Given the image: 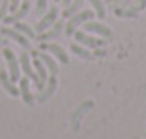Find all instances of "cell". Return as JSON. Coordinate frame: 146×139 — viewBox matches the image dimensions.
<instances>
[{
	"label": "cell",
	"mask_w": 146,
	"mask_h": 139,
	"mask_svg": "<svg viewBox=\"0 0 146 139\" xmlns=\"http://www.w3.org/2000/svg\"><path fill=\"white\" fill-rule=\"evenodd\" d=\"M30 6H32L30 0H22V4L17 7V11H13V15H7V17L4 19V22H6V24H13V22L24 19L26 15H28V11H30Z\"/></svg>",
	"instance_id": "15"
},
{
	"label": "cell",
	"mask_w": 146,
	"mask_h": 139,
	"mask_svg": "<svg viewBox=\"0 0 146 139\" xmlns=\"http://www.w3.org/2000/svg\"><path fill=\"white\" fill-rule=\"evenodd\" d=\"M56 87H57V76H48L46 80V86L39 91V95L35 96V102H46V100L52 98V95L56 93Z\"/></svg>",
	"instance_id": "10"
},
{
	"label": "cell",
	"mask_w": 146,
	"mask_h": 139,
	"mask_svg": "<svg viewBox=\"0 0 146 139\" xmlns=\"http://www.w3.org/2000/svg\"><path fill=\"white\" fill-rule=\"evenodd\" d=\"M70 2H72V0H61V6H63V9H65V7H67Z\"/></svg>",
	"instance_id": "26"
},
{
	"label": "cell",
	"mask_w": 146,
	"mask_h": 139,
	"mask_svg": "<svg viewBox=\"0 0 146 139\" xmlns=\"http://www.w3.org/2000/svg\"><path fill=\"white\" fill-rule=\"evenodd\" d=\"M19 65H21V71L24 72L26 78L32 80V82L35 84V87L39 86V76H37L35 71H33V63H32V57H30L28 50H24V52L19 54Z\"/></svg>",
	"instance_id": "3"
},
{
	"label": "cell",
	"mask_w": 146,
	"mask_h": 139,
	"mask_svg": "<svg viewBox=\"0 0 146 139\" xmlns=\"http://www.w3.org/2000/svg\"><path fill=\"white\" fill-rule=\"evenodd\" d=\"M39 50H44V52L52 54L57 61H61V65H68V56L59 45H54V43H41L39 45Z\"/></svg>",
	"instance_id": "8"
},
{
	"label": "cell",
	"mask_w": 146,
	"mask_h": 139,
	"mask_svg": "<svg viewBox=\"0 0 146 139\" xmlns=\"http://www.w3.org/2000/svg\"><path fill=\"white\" fill-rule=\"evenodd\" d=\"M46 7H48V0H37V7H35L37 15H44L48 11Z\"/></svg>",
	"instance_id": "22"
},
{
	"label": "cell",
	"mask_w": 146,
	"mask_h": 139,
	"mask_svg": "<svg viewBox=\"0 0 146 139\" xmlns=\"http://www.w3.org/2000/svg\"><path fill=\"white\" fill-rule=\"evenodd\" d=\"M19 91H21V96L26 106H33L35 104V96L32 95V89H30V78L24 76V78L19 80Z\"/></svg>",
	"instance_id": "13"
},
{
	"label": "cell",
	"mask_w": 146,
	"mask_h": 139,
	"mask_svg": "<svg viewBox=\"0 0 146 139\" xmlns=\"http://www.w3.org/2000/svg\"><path fill=\"white\" fill-rule=\"evenodd\" d=\"M56 21H57V7L52 6V7H48V11L43 15V19L35 24V32L41 33V32H44V30H48Z\"/></svg>",
	"instance_id": "9"
},
{
	"label": "cell",
	"mask_w": 146,
	"mask_h": 139,
	"mask_svg": "<svg viewBox=\"0 0 146 139\" xmlns=\"http://www.w3.org/2000/svg\"><path fill=\"white\" fill-rule=\"evenodd\" d=\"M83 30H85L87 33H96L100 37H111V30L107 28L106 24H102V22L87 21V22H83Z\"/></svg>",
	"instance_id": "12"
},
{
	"label": "cell",
	"mask_w": 146,
	"mask_h": 139,
	"mask_svg": "<svg viewBox=\"0 0 146 139\" xmlns=\"http://www.w3.org/2000/svg\"><path fill=\"white\" fill-rule=\"evenodd\" d=\"M13 28L17 30V32H21L22 35H26L28 39H37V32H35V30H32V26L24 24V22H21V21L13 22Z\"/></svg>",
	"instance_id": "18"
},
{
	"label": "cell",
	"mask_w": 146,
	"mask_h": 139,
	"mask_svg": "<svg viewBox=\"0 0 146 139\" xmlns=\"http://www.w3.org/2000/svg\"><path fill=\"white\" fill-rule=\"evenodd\" d=\"M113 2H117V0H104V4H113Z\"/></svg>",
	"instance_id": "28"
},
{
	"label": "cell",
	"mask_w": 146,
	"mask_h": 139,
	"mask_svg": "<svg viewBox=\"0 0 146 139\" xmlns=\"http://www.w3.org/2000/svg\"><path fill=\"white\" fill-rule=\"evenodd\" d=\"M63 32H65V22L57 19V21L54 22V24L50 26L48 30H44V32L37 33V41H39V43H48V41L57 39V37H59Z\"/></svg>",
	"instance_id": "4"
},
{
	"label": "cell",
	"mask_w": 146,
	"mask_h": 139,
	"mask_svg": "<svg viewBox=\"0 0 146 139\" xmlns=\"http://www.w3.org/2000/svg\"><path fill=\"white\" fill-rule=\"evenodd\" d=\"M7 11H9V0H0V22L7 17Z\"/></svg>",
	"instance_id": "21"
},
{
	"label": "cell",
	"mask_w": 146,
	"mask_h": 139,
	"mask_svg": "<svg viewBox=\"0 0 146 139\" xmlns=\"http://www.w3.org/2000/svg\"><path fill=\"white\" fill-rule=\"evenodd\" d=\"M129 4H131V0H118L117 6H115V9H122V7H128Z\"/></svg>",
	"instance_id": "23"
},
{
	"label": "cell",
	"mask_w": 146,
	"mask_h": 139,
	"mask_svg": "<svg viewBox=\"0 0 146 139\" xmlns=\"http://www.w3.org/2000/svg\"><path fill=\"white\" fill-rule=\"evenodd\" d=\"M93 106H94V102L93 100H85V102L82 104V106L78 108V110L74 111V115H72V121H70V126H72V130H78L80 128V121H82V117L87 113L89 110H93Z\"/></svg>",
	"instance_id": "14"
},
{
	"label": "cell",
	"mask_w": 146,
	"mask_h": 139,
	"mask_svg": "<svg viewBox=\"0 0 146 139\" xmlns=\"http://www.w3.org/2000/svg\"><path fill=\"white\" fill-rule=\"evenodd\" d=\"M32 57H39V59L43 61V65L46 67V71H48V76H57V72H59V65H57L56 59H54L52 54L44 52V50H39V52L32 50Z\"/></svg>",
	"instance_id": "7"
},
{
	"label": "cell",
	"mask_w": 146,
	"mask_h": 139,
	"mask_svg": "<svg viewBox=\"0 0 146 139\" xmlns=\"http://www.w3.org/2000/svg\"><path fill=\"white\" fill-rule=\"evenodd\" d=\"M2 54H4V59H6V63H7V74H9V78L17 84V80H21V65H19V57L15 56V52L9 50V48H4Z\"/></svg>",
	"instance_id": "2"
},
{
	"label": "cell",
	"mask_w": 146,
	"mask_h": 139,
	"mask_svg": "<svg viewBox=\"0 0 146 139\" xmlns=\"http://www.w3.org/2000/svg\"><path fill=\"white\" fill-rule=\"evenodd\" d=\"M93 56L94 57H102V56H106V50H104V48H94Z\"/></svg>",
	"instance_id": "25"
},
{
	"label": "cell",
	"mask_w": 146,
	"mask_h": 139,
	"mask_svg": "<svg viewBox=\"0 0 146 139\" xmlns=\"http://www.w3.org/2000/svg\"><path fill=\"white\" fill-rule=\"evenodd\" d=\"M83 2H85V0H72V2L63 9V17H65V19H70L72 15H76L78 11H82Z\"/></svg>",
	"instance_id": "19"
},
{
	"label": "cell",
	"mask_w": 146,
	"mask_h": 139,
	"mask_svg": "<svg viewBox=\"0 0 146 139\" xmlns=\"http://www.w3.org/2000/svg\"><path fill=\"white\" fill-rule=\"evenodd\" d=\"M0 84H2V87L9 93L11 96H19L21 95V91L17 89V86H15V82L9 78V74H7V71H0Z\"/></svg>",
	"instance_id": "16"
},
{
	"label": "cell",
	"mask_w": 146,
	"mask_h": 139,
	"mask_svg": "<svg viewBox=\"0 0 146 139\" xmlns=\"http://www.w3.org/2000/svg\"><path fill=\"white\" fill-rule=\"evenodd\" d=\"M146 7V0H137L135 4H131V6L128 7H122V9H115V15L117 17H124V19H131V17H137L139 15V11H143Z\"/></svg>",
	"instance_id": "11"
},
{
	"label": "cell",
	"mask_w": 146,
	"mask_h": 139,
	"mask_svg": "<svg viewBox=\"0 0 146 139\" xmlns=\"http://www.w3.org/2000/svg\"><path fill=\"white\" fill-rule=\"evenodd\" d=\"M0 35H4L6 39L15 41V43H19L24 50H32V41H30L26 35H22L21 32H17L15 28H7V26H4V28L0 30Z\"/></svg>",
	"instance_id": "6"
},
{
	"label": "cell",
	"mask_w": 146,
	"mask_h": 139,
	"mask_svg": "<svg viewBox=\"0 0 146 139\" xmlns=\"http://www.w3.org/2000/svg\"><path fill=\"white\" fill-rule=\"evenodd\" d=\"M93 17H94V11L93 9H82V11H78V13L72 15V17L68 19V22L65 24V33H67V35H72V33L76 32L78 26H82L83 22H87V21H93Z\"/></svg>",
	"instance_id": "1"
},
{
	"label": "cell",
	"mask_w": 146,
	"mask_h": 139,
	"mask_svg": "<svg viewBox=\"0 0 146 139\" xmlns=\"http://www.w3.org/2000/svg\"><path fill=\"white\" fill-rule=\"evenodd\" d=\"M6 43H7V41H6V37H4V35H0V48H2V46L6 45Z\"/></svg>",
	"instance_id": "27"
},
{
	"label": "cell",
	"mask_w": 146,
	"mask_h": 139,
	"mask_svg": "<svg viewBox=\"0 0 146 139\" xmlns=\"http://www.w3.org/2000/svg\"><path fill=\"white\" fill-rule=\"evenodd\" d=\"M54 2H61V0H54Z\"/></svg>",
	"instance_id": "29"
},
{
	"label": "cell",
	"mask_w": 146,
	"mask_h": 139,
	"mask_svg": "<svg viewBox=\"0 0 146 139\" xmlns=\"http://www.w3.org/2000/svg\"><path fill=\"white\" fill-rule=\"evenodd\" d=\"M72 35H74V39L78 41L80 45L87 46V48H104V46H106V41H104V39H98V37L89 35L85 30H83V32H82V30H76Z\"/></svg>",
	"instance_id": "5"
},
{
	"label": "cell",
	"mask_w": 146,
	"mask_h": 139,
	"mask_svg": "<svg viewBox=\"0 0 146 139\" xmlns=\"http://www.w3.org/2000/svg\"><path fill=\"white\" fill-rule=\"evenodd\" d=\"M70 50H72V54H76V56L82 57V59H87V61L94 59L93 52H91V50H87V46H83V45H80V43H72L70 45Z\"/></svg>",
	"instance_id": "17"
},
{
	"label": "cell",
	"mask_w": 146,
	"mask_h": 139,
	"mask_svg": "<svg viewBox=\"0 0 146 139\" xmlns=\"http://www.w3.org/2000/svg\"><path fill=\"white\" fill-rule=\"evenodd\" d=\"M87 2L93 6V11L98 19H106V4H104V0H87Z\"/></svg>",
	"instance_id": "20"
},
{
	"label": "cell",
	"mask_w": 146,
	"mask_h": 139,
	"mask_svg": "<svg viewBox=\"0 0 146 139\" xmlns=\"http://www.w3.org/2000/svg\"><path fill=\"white\" fill-rule=\"evenodd\" d=\"M19 6H21V0H9V9L11 11H17Z\"/></svg>",
	"instance_id": "24"
}]
</instances>
